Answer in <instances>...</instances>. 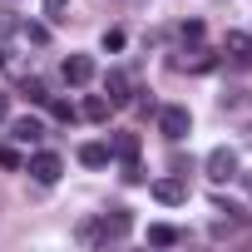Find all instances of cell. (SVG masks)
<instances>
[{
  "instance_id": "d6986e66",
  "label": "cell",
  "mask_w": 252,
  "mask_h": 252,
  "mask_svg": "<svg viewBox=\"0 0 252 252\" xmlns=\"http://www.w3.org/2000/svg\"><path fill=\"white\" fill-rule=\"evenodd\" d=\"M25 35H30V45H45V40H50V30H45V25H25Z\"/></svg>"
},
{
  "instance_id": "6da1fadb",
  "label": "cell",
  "mask_w": 252,
  "mask_h": 252,
  "mask_svg": "<svg viewBox=\"0 0 252 252\" xmlns=\"http://www.w3.org/2000/svg\"><path fill=\"white\" fill-rule=\"evenodd\" d=\"M129 227H134V218H129V208H114V213H104L99 222H79V242L84 247H94V242H119V237H129Z\"/></svg>"
},
{
  "instance_id": "2e32d148",
  "label": "cell",
  "mask_w": 252,
  "mask_h": 252,
  "mask_svg": "<svg viewBox=\"0 0 252 252\" xmlns=\"http://www.w3.org/2000/svg\"><path fill=\"white\" fill-rule=\"evenodd\" d=\"M20 94H25V99H35V104H45V99H50V94H45V84H40V79H25V89H20Z\"/></svg>"
},
{
  "instance_id": "9c48e42d",
  "label": "cell",
  "mask_w": 252,
  "mask_h": 252,
  "mask_svg": "<svg viewBox=\"0 0 252 252\" xmlns=\"http://www.w3.org/2000/svg\"><path fill=\"white\" fill-rule=\"evenodd\" d=\"M40 134H45L40 119H15V124H10V139H15V144H35Z\"/></svg>"
},
{
  "instance_id": "30bf717a",
  "label": "cell",
  "mask_w": 252,
  "mask_h": 252,
  "mask_svg": "<svg viewBox=\"0 0 252 252\" xmlns=\"http://www.w3.org/2000/svg\"><path fill=\"white\" fill-rule=\"evenodd\" d=\"M109 109H114V104H109V99H104V94H89V99H84V109H79V114H84V119H94V124H104V119H109Z\"/></svg>"
},
{
  "instance_id": "277c9868",
  "label": "cell",
  "mask_w": 252,
  "mask_h": 252,
  "mask_svg": "<svg viewBox=\"0 0 252 252\" xmlns=\"http://www.w3.org/2000/svg\"><path fill=\"white\" fill-rule=\"evenodd\" d=\"M208 178L213 183H232L237 178V154L232 149H213L208 154Z\"/></svg>"
},
{
  "instance_id": "3957f363",
  "label": "cell",
  "mask_w": 252,
  "mask_h": 252,
  "mask_svg": "<svg viewBox=\"0 0 252 252\" xmlns=\"http://www.w3.org/2000/svg\"><path fill=\"white\" fill-rule=\"evenodd\" d=\"M25 168H30V178H35V183H45V188H50V183H60V173H64V158H60V154H35Z\"/></svg>"
},
{
  "instance_id": "5b68a950",
  "label": "cell",
  "mask_w": 252,
  "mask_h": 252,
  "mask_svg": "<svg viewBox=\"0 0 252 252\" xmlns=\"http://www.w3.org/2000/svg\"><path fill=\"white\" fill-rule=\"evenodd\" d=\"M104 99H109L114 109L129 104V99H134V79L124 74V69H109V74H104Z\"/></svg>"
},
{
  "instance_id": "7402d4cb",
  "label": "cell",
  "mask_w": 252,
  "mask_h": 252,
  "mask_svg": "<svg viewBox=\"0 0 252 252\" xmlns=\"http://www.w3.org/2000/svg\"><path fill=\"white\" fill-rule=\"evenodd\" d=\"M0 64H5V60H0Z\"/></svg>"
},
{
  "instance_id": "52a82bcc",
  "label": "cell",
  "mask_w": 252,
  "mask_h": 252,
  "mask_svg": "<svg viewBox=\"0 0 252 252\" xmlns=\"http://www.w3.org/2000/svg\"><path fill=\"white\" fill-rule=\"evenodd\" d=\"M154 198H158V203H168V208H178V203L188 198V183H183L178 173H173V178H154Z\"/></svg>"
},
{
  "instance_id": "8992f818",
  "label": "cell",
  "mask_w": 252,
  "mask_h": 252,
  "mask_svg": "<svg viewBox=\"0 0 252 252\" xmlns=\"http://www.w3.org/2000/svg\"><path fill=\"white\" fill-rule=\"evenodd\" d=\"M60 74H64V84H89V79H94V60H89V55H69V60L60 64Z\"/></svg>"
},
{
  "instance_id": "9a60e30c",
  "label": "cell",
  "mask_w": 252,
  "mask_h": 252,
  "mask_svg": "<svg viewBox=\"0 0 252 252\" xmlns=\"http://www.w3.org/2000/svg\"><path fill=\"white\" fill-rule=\"evenodd\" d=\"M64 10H69V5H64V0H45V15H50V20H55V25H64V20H69V15H64Z\"/></svg>"
},
{
  "instance_id": "8fae6325",
  "label": "cell",
  "mask_w": 252,
  "mask_h": 252,
  "mask_svg": "<svg viewBox=\"0 0 252 252\" xmlns=\"http://www.w3.org/2000/svg\"><path fill=\"white\" fill-rule=\"evenodd\" d=\"M79 163H84V168H104V163H109V144H84V149H79Z\"/></svg>"
},
{
  "instance_id": "ba28073f",
  "label": "cell",
  "mask_w": 252,
  "mask_h": 252,
  "mask_svg": "<svg viewBox=\"0 0 252 252\" xmlns=\"http://www.w3.org/2000/svg\"><path fill=\"white\" fill-rule=\"evenodd\" d=\"M222 55H227L232 64H252V40H247L242 30H232V35L222 40Z\"/></svg>"
},
{
  "instance_id": "ffe728a7",
  "label": "cell",
  "mask_w": 252,
  "mask_h": 252,
  "mask_svg": "<svg viewBox=\"0 0 252 252\" xmlns=\"http://www.w3.org/2000/svg\"><path fill=\"white\" fill-rule=\"evenodd\" d=\"M104 50H124V30H104Z\"/></svg>"
},
{
  "instance_id": "7a4b0ae2",
  "label": "cell",
  "mask_w": 252,
  "mask_h": 252,
  "mask_svg": "<svg viewBox=\"0 0 252 252\" xmlns=\"http://www.w3.org/2000/svg\"><path fill=\"white\" fill-rule=\"evenodd\" d=\"M158 134H163L168 144L188 139V134H193V114H188L183 104H163V109H158Z\"/></svg>"
},
{
  "instance_id": "7c38bea8",
  "label": "cell",
  "mask_w": 252,
  "mask_h": 252,
  "mask_svg": "<svg viewBox=\"0 0 252 252\" xmlns=\"http://www.w3.org/2000/svg\"><path fill=\"white\" fill-rule=\"evenodd\" d=\"M109 154H119V158H124V163H134V158H139V134H119V139H114V149H109Z\"/></svg>"
},
{
  "instance_id": "ac0fdd59",
  "label": "cell",
  "mask_w": 252,
  "mask_h": 252,
  "mask_svg": "<svg viewBox=\"0 0 252 252\" xmlns=\"http://www.w3.org/2000/svg\"><path fill=\"white\" fill-rule=\"evenodd\" d=\"M50 114H55V119H60V124H69V119H74V109H69V104H64V99H50Z\"/></svg>"
},
{
  "instance_id": "e0dca14e",
  "label": "cell",
  "mask_w": 252,
  "mask_h": 252,
  "mask_svg": "<svg viewBox=\"0 0 252 252\" xmlns=\"http://www.w3.org/2000/svg\"><path fill=\"white\" fill-rule=\"evenodd\" d=\"M0 168H25V163H20V154H15L10 144H0Z\"/></svg>"
},
{
  "instance_id": "44dd1931",
  "label": "cell",
  "mask_w": 252,
  "mask_h": 252,
  "mask_svg": "<svg viewBox=\"0 0 252 252\" xmlns=\"http://www.w3.org/2000/svg\"><path fill=\"white\" fill-rule=\"evenodd\" d=\"M10 119V94H0V124Z\"/></svg>"
},
{
  "instance_id": "4fadbf2b",
  "label": "cell",
  "mask_w": 252,
  "mask_h": 252,
  "mask_svg": "<svg viewBox=\"0 0 252 252\" xmlns=\"http://www.w3.org/2000/svg\"><path fill=\"white\" fill-rule=\"evenodd\" d=\"M149 242H154V247H173V242H178V227H168V222H154V227H149Z\"/></svg>"
},
{
  "instance_id": "5bb4252c",
  "label": "cell",
  "mask_w": 252,
  "mask_h": 252,
  "mask_svg": "<svg viewBox=\"0 0 252 252\" xmlns=\"http://www.w3.org/2000/svg\"><path fill=\"white\" fill-rule=\"evenodd\" d=\"M183 69H198V74H203V69H213V55H208V50H188Z\"/></svg>"
}]
</instances>
